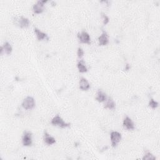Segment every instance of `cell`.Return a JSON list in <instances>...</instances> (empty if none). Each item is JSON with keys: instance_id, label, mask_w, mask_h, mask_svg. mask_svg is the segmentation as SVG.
<instances>
[{"instance_id": "cell-1", "label": "cell", "mask_w": 160, "mask_h": 160, "mask_svg": "<svg viewBox=\"0 0 160 160\" xmlns=\"http://www.w3.org/2000/svg\"><path fill=\"white\" fill-rule=\"evenodd\" d=\"M22 106L26 110L33 109L35 106V101L31 97H28L23 100L22 103Z\"/></svg>"}, {"instance_id": "cell-2", "label": "cell", "mask_w": 160, "mask_h": 160, "mask_svg": "<svg viewBox=\"0 0 160 160\" xmlns=\"http://www.w3.org/2000/svg\"><path fill=\"white\" fill-rule=\"evenodd\" d=\"M51 123L53 126H58L59 127L63 128L69 127L70 126L69 123H65L63 121V119L61 118V116H60L59 115H57L56 116H54L52 119Z\"/></svg>"}, {"instance_id": "cell-3", "label": "cell", "mask_w": 160, "mask_h": 160, "mask_svg": "<svg viewBox=\"0 0 160 160\" xmlns=\"http://www.w3.org/2000/svg\"><path fill=\"white\" fill-rule=\"evenodd\" d=\"M111 145L113 147H116L122 139V134L118 131H112L110 134Z\"/></svg>"}, {"instance_id": "cell-4", "label": "cell", "mask_w": 160, "mask_h": 160, "mask_svg": "<svg viewBox=\"0 0 160 160\" xmlns=\"http://www.w3.org/2000/svg\"><path fill=\"white\" fill-rule=\"evenodd\" d=\"M78 38L79 39V41L82 43L88 44L91 43V38L90 35L87 32L83 31L82 33L78 34Z\"/></svg>"}, {"instance_id": "cell-5", "label": "cell", "mask_w": 160, "mask_h": 160, "mask_svg": "<svg viewBox=\"0 0 160 160\" xmlns=\"http://www.w3.org/2000/svg\"><path fill=\"white\" fill-rule=\"evenodd\" d=\"M32 134L29 131H25L22 138V143L23 146H29L32 145Z\"/></svg>"}, {"instance_id": "cell-6", "label": "cell", "mask_w": 160, "mask_h": 160, "mask_svg": "<svg viewBox=\"0 0 160 160\" xmlns=\"http://www.w3.org/2000/svg\"><path fill=\"white\" fill-rule=\"evenodd\" d=\"M47 1L43 0V1H38L36 4L33 5V10L35 14H40L43 12L45 9V4Z\"/></svg>"}, {"instance_id": "cell-7", "label": "cell", "mask_w": 160, "mask_h": 160, "mask_svg": "<svg viewBox=\"0 0 160 160\" xmlns=\"http://www.w3.org/2000/svg\"><path fill=\"white\" fill-rule=\"evenodd\" d=\"M16 24L18 25L21 28H26L29 25V21L28 18L25 17H19L16 18Z\"/></svg>"}, {"instance_id": "cell-8", "label": "cell", "mask_w": 160, "mask_h": 160, "mask_svg": "<svg viewBox=\"0 0 160 160\" xmlns=\"http://www.w3.org/2000/svg\"><path fill=\"white\" fill-rule=\"evenodd\" d=\"M123 125L125 128L128 130H133L134 129V124L132 119L128 116H126L124 119Z\"/></svg>"}, {"instance_id": "cell-9", "label": "cell", "mask_w": 160, "mask_h": 160, "mask_svg": "<svg viewBox=\"0 0 160 160\" xmlns=\"http://www.w3.org/2000/svg\"><path fill=\"white\" fill-rule=\"evenodd\" d=\"M98 42L100 46H105L109 43L108 36L106 31H103L102 34L98 38Z\"/></svg>"}, {"instance_id": "cell-10", "label": "cell", "mask_w": 160, "mask_h": 160, "mask_svg": "<svg viewBox=\"0 0 160 160\" xmlns=\"http://www.w3.org/2000/svg\"><path fill=\"white\" fill-rule=\"evenodd\" d=\"M34 31L36 35L37 39L39 41H43V40H49V37L45 33H43L41 30H39V29L35 28H34Z\"/></svg>"}, {"instance_id": "cell-11", "label": "cell", "mask_w": 160, "mask_h": 160, "mask_svg": "<svg viewBox=\"0 0 160 160\" xmlns=\"http://www.w3.org/2000/svg\"><path fill=\"white\" fill-rule=\"evenodd\" d=\"M79 88L82 91H88L90 88V85L86 78H82L81 79H80Z\"/></svg>"}, {"instance_id": "cell-12", "label": "cell", "mask_w": 160, "mask_h": 160, "mask_svg": "<svg viewBox=\"0 0 160 160\" xmlns=\"http://www.w3.org/2000/svg\"><path fill=\"white\" fill-rule=\"evenodd\" d=\"M43 139L45 143L48 145H52L56 143V140L47 131H45L44 133Z\"/></svg>"}, {"instance_id": "cell-13", "label": "cell", "mask_w": 160, "mask_h": 160, "mask_svg": "<svg viewBox=\"0 0 160 160\" xmlns=\"http://www.w3.org/2000/svg\"><path fill=\"white\" fill-rule=\"evenodd\" d=\"M13 48L11 45L8 42H6L4 43L3 46L1 48V54H2L5 52L6 54L10 55L12 52Z\"/></svg>"}, {"instance_id": "cell-14", "label": "cell", "mask_w": 160, "mask_h": 160, "mask_svg": "<svg viewBox=\"0 0 160 160\" xmlns=\"http://www.w3.org/2000/svg\"><path fill=\"white\" fill-rule=\"evenodd\" d=\"M107 99V96L105 92H103L102 90H99L97 92V97H96V100L100 103H103Z\"/></svg>"}, {"instance_id": "cell-15", "label": "cell", "mask_w": 160, "mask_h": 160, "mask_svg": "<svg viewBox=\"0 0 160 160\" xmlns=\"http://www.w3.org/2000/svg\"><path fill=\"white\" fill-rule=\"evenodd\" d=\"M105 108L109 109H114L115 108V103L113 100L111 98H109L105 104Z\"/></svg>"}, {"instance_id": "cell-16", "label": "cell", "mask_w": 160, "mask_h": 160, "mask_svg": "<svg viewBox=\"0 0 160 160\" xmlns=\"http://www.w3.org/2000/svg\"><path fill=\"white\" fill-rule=\"evenodd\" d=\"M77 67L80 73H86V72L88 71V68L85 66L83 61H80L79 62H78V65H77Z\"/></svg>"}, {"instance_id": "cell-17", "label": "cell", "mask_w": 160, "mask_h": 160, "mask_svg": "<svg viewBox=\"0 0 160 160\" xmlns=\"http://www.w3.org/2000/svg\"><path fill=\"white\" fill-rule=\"evenodd\" d=\"M143 159L144 160H152V159H156V157L151 153L150 152H147V153L144 155Z\"/></svg>"}, {"instance_id": "cell-18", "label": "cell", "mask_w": 160, "mask_h": 160, "mask_svg": "<svg viewBox=\"0 0 160 160\" xmlns=\"http://www.w3.org/2000/svg\"><path fill=\"white\" fill-rule=\"evenodd\" d=\"M149 106L152 109H156L158 106V103L153 99H151L149 101Z\"/></svg>"}, {"instance_id": "cell-19", "label": "cell", "mask_w": 160, "mask_h": 160, "mask_svg": "<svg viewBox=\"0 0 160 160\" xmlns=\"http://www.w3.org/2000/svg\"><path fill=\"white\" fill-rule=\"evenodd\" d=\"M77 55H78V57L79 58H82L83 57L84 51H83V50L82 48H79L78 49Z\"/></svg>"}, {"instance_id": "cell-20", "label": "cell", "mask_w": 160, "mask_h": 160, "mask_svg": "<svg viewBox=\"0 0 160 160\" xmlns=\"http://www.w3.org/2000/svg\"><path fill=\"white\" fill-rule=\"evenodd\" d=\"M102 17L103 18V24H104V25H107V24L109 23V18L107 17V16L105 14H104V13H102Z\"/></svg>"}, {"instance_id": "cell-21", "label": "cell", "mask_w": 160, "mask_h": 160, "mask_svg": "<svg viewBox=\"0 0 160 160\" xmlns=\"http://www.w3.org/2000/svg\"><path fill=\"white\" fill-rule=\"evenodd\" d=\"M130 69V66L129 65V64H126V65L125 66V69L126 71H128Z\"/></svg>"}]
</instances>
